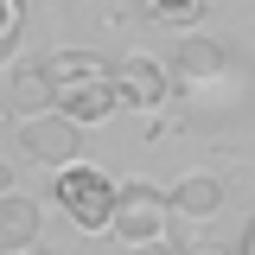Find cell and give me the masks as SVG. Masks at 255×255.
Returning <instances> with one entry per match:
<instances>
[{
	"mask_svg": "<svg viewBox=\"0 0 255 255\" xmlns=\"http://www.w3.org/2000/svg\"><path fill=\"white\" fill-rule=\"evenodd\" d=\"M45 70H51V109H58V115H70L77 128L109 122V115L122 109L115 64H109V58H96V51H58Z\"/></svg>",
	"mask_w": 255,
	"mask_h": 255,
	"instance_id": "1",
	"label": "cell"
},
{
	"mask_svg": "<svg viewBox=\"0 0 255 255\" xmlns=\"http://www.w3.org/2000/svg\"><path fill=\"white\" fill-rule=\"evenodd\" d=\"M166 217H172L166 191H153L147 179H128L122 198H115V223H109V236L128 243V249H147V243H166Z\"/></svg>",
	"mask_w": 255,
	"mask_h": 255,
	"instance_id": "3",
	"label": "cell"
},
{
	"mask_svg": "<svg viewBox=\"0 0 255 255\" xmlns=\"http://www.w3.org/2000/svg\"><path fill=\"white\" fill-rule=\"evenodd\" d=\"M140 6H147V19H153V26H198V19H204V13H211V0H140Z\"/></svg>",
	"mask_w": 255,
	"mask_h": 255,
	"instance_id": "10",
	"label": "cell"
},
{
	"mask_svg": "<svg viewBox=\"0 0 255 255\" xmlns=\"http://www.w3.org/2000/svg\"><path fill=\"white\" fill-rule=\"evenodd\" d=\"M166 204H172L179 217H191V223H211L223 211V179H211V172H185L179 185L166 191Z\"/></svg>",
	"mask_w": 255,
	"mask_h": 255,
	"instance_id": "8",
	"label": "cell"
},
{
	"mask_svg": "<svg viewBox=\"0 0 255 255\" xmlns=\"http://www.w3.org/2000/svg\"><path fill=\"white\" fill-rule=\"evenodd\" d=\"M13 147H19L26 159H38V166L64 172V166H77V153H83V128L70 122V115H58V109H45V115H19Z\"/></svg>",
	"mask_w": 255,
	"mask_h": 255,
	"instance_id": "4",
	"label": "cell"
},
{
	"mask_svg": "<svg viewBox=\"0 0 255 255\" xmlns=\"http://www.w3.org/2000/svg\"><path fill=\"white\" fill-rule=\"evenodd\" d=\"M236 255H255V217H249V230H243V249Z\"/></svg>",
	"mask_w": 255,
	"mask_h": 255,
	"instance_id": "15",
	"label": "cell"
},
{
	"mask_svg": "<svg viewBox=\"0 0 255 255\" xmlns=\"http://www.w3.org/2000/svg\"><path fill=\"white\" fill-rule=\"evenodd\" d=\"M13 102H19L26 115H45V109H51V70H45V64H19V70H13Z\"/></svg>",
	"mask_w": 255,
	"mask_h": 255,
	"instance_id": "9",
	"label": "cell"
},
{
	"mask_svg": "<svg viewBox=\"0 0 255 255\" xmlns=\"http://www.w3.org/2000/svg\"><path fill=\"white\" fill-rule=\"evenodd\" d=\"M128 255H185V249H179V243L166 236V243H147V249H128Z\"/></svg>",
	"mask_w": 255,
	"mask_h": 255,
	"instance_id": "12",
	"label": "cell"
},
{
	"mask_svg": "<svg viewBox=\"0 0 255 255\" xmlns=\"http://www.w3.org/2000/svg\"><path fill=\"white\" fill-rule=\"evenodd\" d=\"M223 64H230V45L223 38H185L179 51H172V83H185V90H198V83H211Z\"/></svg>",
	"mask_w": 255,
	"mask_h": 255,
	"instance_id": "7",
	"label": "cell"
},
{
	"mask_svg": "<svg viewBox=\"0 0 255 255\" xmlns=\"http://www.w3.org/2000/svg\"><path fill=\"white\" fill-rule=\"evenodd\" d=\"M115 90H122V109H140L153 122L172 102V70L153 64V58H115Z\"/></svg>",
	"mask_w": 255,
	"mask_h": 255,
	"instance_id": "5",
	"label": "cell"
},
{
	"mask_svg": "<svg viewBox=\"0 0 255 255\" xmlns=\"http://www.w3.org/2000/svg\"><path fill=\"white\" fill-rule=\"evenodd\" d=\"M38 230H45L38 198H26V191L0 198V255H32L38 249Z\"/></svg>",
	"mask_w": 255,
	"mask_h": 255,
	"instance_id": "6",
	"label": "cell"
},
{
	"mask_svg": "<svg viewBox=\"0 0 255 255\" xmlns=\"http://www.w3.org/2000/svg\"><path fill=\"white\" fill-rule=\"evenodd\" d=\"M19 32H26V0H0V58H13Z\"/></svg>",
	"mask_w": 255,
	"mask_h": 255,
	"instance_id": "11",
	"label": "cell"
},
{
	"mask_svg": "<svg viewBox=\"0 0 255 255\" xmlns=\"http://www.w3.org/2000/svg\"><path fill=\"white\" fill-rule=\"evenodd\" d=\"M185 255H236V249H223V243H191Z\"/></svg>",
	"mask_w": 255,
	"mask_h": 255,
	"instance_id": "13",
	"label": "cell"
},
{
	"mask_svg": "<svg viewBox=\"0 0 255 255\" xmlns=\"http://www.w3.org/2000/svg\"><path fill=\"white\" fill-rule=\"evenodd\" d=\"M0 198H13V166L0 159Z\"/></svg>",
	"mask_w": 255,
	"mask_h": 255,
	"instance_id": "14",
	"label": "cell"
},
{
	"mask_svg": "<svg viewBox=\"0 0 255 255\" xmlns=\"http://www.w3.org/2000/svg\"><path fill=\"white\" fill-rule=\"evenodd\" d=\"M115 198H122V185L109 172H96V166H64L58 179H51V204L77 230H109L115 223Z\"/></svg>",
	"mask_w": 255,
	"mask_h": 255,
	"instance_id": "2",
	"label": "cell"
}]
</instances>
